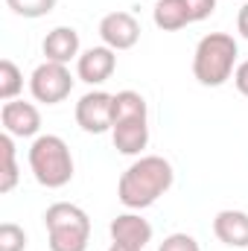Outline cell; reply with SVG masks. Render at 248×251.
Instances as JSON below:
<instances>
[{
	"instance_id": "cell-23",
	"label": "cell",
	"mask_w": 248,
	"mask_h": 251,
	"mask_svg": "<svg viewBox=\"0 0 248 251\" xmlns=\"http://www.w3.org/2000/svg\"><path fill=\"white\" fill-rule=\"evenodd\" d=\"M108 251H137V249H128V246H120V243H111Z\"/></svg>"
},
{
	"instance_id": "cell-8",
	"label": "cell",
	"mask_w": 248,
	"mask_h": 251,
	"mask_svg": "<svg viewBox=\"0 0 248 251\" xmlns=\"http://www.w3.org/2000/svg\"><path fill=\"white\" fill-rule=\"evenodd\" d=\"M99 38L114 53L131 50L140 41V24H137V18L131 12H108L99 21Z\"/></svg>"
},
{
	"instance_id": "cell-2",
	"label": "cell",
	"mask_w": 248,
	"mask_h": 251,
	"mask_svg": "<svg viewBox=\"0 0 248 251\" xmlns=\"http://www.w3.org/2000/svg\"><path fill=\"white\" fill-rule=\"evenodd\" d=\"M114 149L128 158H140L149 146V105L137 91L114 94V123H111Z\"/></svg>"
},
{
	"instance_id": "cell-21",
	"label": "cell",
	"mask_w": 248,
	"mask_h": 251,
	"mask_svg": "<svg viewBox=\"0 0 248 251\" xmlns=\"http://www.w3.org/2000/svg\"><path fill=\"white\" fill-rule=\"evenodd\" d=\"M234 85H237V91H240L243 97H248V59L237 64V70H234Z\"/></svg>"
},
{
	"instance_id": "cell-15",
	"label": "cell",
	"mask_w": 248,
	"mask_h": 251,
	"mask_svg": "<svg viewBox=\"0 0 248 251\" xmlns=\"http://www.w3.org/2000/svg\"><path fill=\"white\" fill-rule=\"evenodd\" d=\"M0 158H3V167H0V193H12L21 173H18V152H15V137L12 134H0Z\"/></svg>"
},
{
	"instance_id": "cell-9",
	"label": "cell",
	"mask_w": 248,
	"mask_h": 251,
	"mask_svg": "<svg viewBox=\"0 0 248 251\" xmlns=\"http://www.w3.org/2000/svg\"><path fill=\"white\" fill-rule=\"evenodd\" d=\"M0 123H3V131L12 134V137H38V131H41V111L32 102L12 100V102H3Z\"/></svg>"
},
{
	"instance_id": "cell-20",
	"label": "cell",
	"mask_w": 248,
	"mask_h": 251,
	"mask_svg": "<svg viewBox=\"0 0 248 251\" xmlns=\"http://www.w3.org/2000/svg\"><path fill=\"white\" fill-rule=\"evenodd\" d=\"M184 6L190 12L193 24H198V21H204V18H210L216 12V0H184Z\"/></svg>"
},
{
	"instance_id": "cell-1",
	"label": "cell",
	"mask_w": 248,
	"mask_h": 251,
	"mask_svg": "<svg viewBox=\"0 0 248 251\" xmlns=\"http://www.w3.org/2000/svg\"><path fill=\"white\" fill-rule=\"evenodd\" d=\"M175 181V170L161 155H140L117 181V199L128 210H146L161 196H167Z\"/></svg>"
},
{
	"instance_id": "cell-18",
	"label": "cell",
	"mask_w": 248,
	"mask_h": 251,
	"mask_svg": "<svg viewBox=\"0 0 248 251\" xmlns=\"http://www.w3.org/2000/svg\"><path fill=\"white\" fill-rule=\"evenodd\" d=\"M0 251H26V231L15 222L0 225Z\"/></svg>"
},
{
	"instance_id": "cell-6",
	"label": "cell",
	"mask_w": 248,
	"mask_h": 251,
	"mask_svg": "<svg viewBox=\"0 0 248 251\" xmlns=\"http://www.w3.org/2000/svg\"><path fill=\"white\" fill-rule=\"evenodd\" d=\"M73 76H70V67L59 62H41L32 76H29V94L35 97V102H44V105H59L70 97L73 91Z\"/></svg>"
},
{
	"instance_id": "cell-19",
	"label": "cell",
	"mask_w": 248,
	"mask_h": 251,
	"mask_svg": "<svg viewBox=\"0 0 248 251\" xmlns=\"http://www.w3.org/2000/svg\"><path fill=\"white\" fill-rule=\"evenodd\" d=\"M158 251H201V246L196 243V237H190L184 231H175L158 246Z\"/></svg>"
},
{
	"instance_id": "cell-7",
	"label": "cell",
	"mask_w": 248,
	"mask_h": 251,
	"mask_svg": "<svg viewBox=\"0 0 248 251\" xmlns=\"http://www.w3.org/2000/svg\"><path fill=\"white\" fill-rule=\"evenodd\" d=\"M76 123L88 134H105L114 123V94L108 91H88L76 102Z\"/></svg>"
},
{
	"instance_id": "cell-13",
	"label": "cell",
	"mask_w": 248,
	"mask_h": 251,
	"mask_svg": "<svg viewBox=\"0 0 248 251\" xmlns=\"http://www.w3.org/2000/svg\"><path fill=\"white\" fill-rule=\"evenodd\" d=\"M213 234L228 249H248V213L246 210H219L213 219Z\"/></svg>"
},
{
	"instance_id": "cell-16",
	"label": "cell",
	"mask_w": 248,
	"mask_h": 251,
	"mask_svg": "<svg viewBox=\"0 0 248 251\" xmlns=\"http://www.w3.org/2000/svg\"><path fill=\"white\" fill-rule=\"evenodd\" d=\"M24 91V73L12 59L0 62V102H12L18 100V94Z\"/></svg>"
},
{
	"instance_id": "cell-3",
	"label": "cell",
	"mask_w": 248,
	"mask_h": 251,
	"mask_svg": "<svg viewBox=\"0 0 248 251\" xmlns=\"http://www.w3.org/2000/svg\"><path fill=\"white\" fill-rule=\"evenodd\" d=\"M240 59V44L228 32H210L196 44L193 53V76L204 88H219L228 79H234Z\"/></svg>"
},
{
	"instance_id": "cell-17",
	"label": "cell",
	"mask_w": 248,
	"mask_h": 251,
	"mask_svg": "<svg viewBox=\"0 0 248 251\" xmlns=\"http://www.w3.org/2000/svg\"><path fill=\"white\" fill-rule=\"evenodd\" d=\"M6 6H9L18 18L35 21V18H44V15L53 12V9H56V0H6Z\"/></svg>"
},
{
	"instance_id": "cell-11",
	"label": "cell",
	"mask_w": 248,
	"mask_h": 251,
	"mask_svg": "<svg viewBox=\"0 0 248 251\" xmlns=\"http://www.w3.org/2000/svg\"><path fill=\"white\" fill-rule=\"evenodd\" d=\"M108 234H111V243H120V246H128V249H137V251H143L152 243V225H149V219H143L134 210L114 216L111 225H108Z\"/></svg>"
},
{
	"instance_id": "cell-10",
	"label": "cell",
	"mask_w": 248,
	"mask_h": 251,
	"mask_svg": "<svg viewBox=\"0 0 248 251\" xmlns=\"http://www.w3.org/2000/svg\"><path fill=\"white\" fill-rule=\"evenodd\" d=\"M114 70H117V53L111 50V47H91V50H85L79 59H76V76L85 82V85H102V82H108L111 76H114Z\"/></svg>"
},
{
	"instance_id": "cell-12",
	"label": "cell",
	"mask_w": 248,
	"mask_h": 251,
	"mask_svg": "<svg viewBox=\"0 0 248 251\" xmlns=\"http://www.w3.org/2000/svg\"><path fill=\"white\" fill-rule=\"evenodd\" d=\"M44 62H59V64H70L73 59H79L82 53V41H79V32L73 26H56L44 35Z\"/></svg>"
},
{
	"instance_id": "cell-5",
	"label": "cell",
	"mask_w": 248,
	"mask_h": 251,
	"mask_svg": "<svg viewBox=\"0 0 248 251\" xmlns=\"http://www.w3.org/2000/svg\"><path fill=\"white\" fill-rule=\"evenodd\" d=\"M44 228H47L50 251H88L91 216L79 204H73V201L50 204L44 210Z\"/></svg>"
},
{
	"instance_id": "cell-22",
	"label": "cell",
	"mask_w": 248,
	"mask_h": 251,
	"mask_svg": "<svg viewBox=\"0 0 248 251\" xmlns=\"http://www.w3.org/2000/svg\"><path fill=\"white\" fill-rule=\"evenodd\" d=\"M237 32L248 41V3H243V9L237 12Z\"/></svg>"
},
{
	"instance_id": "cell-4",
	"label": "cell",
	"mask_w": 248,
	"mask_h": 251,
	"mask_svg": "<svg viewBox=\"0 0 248 251\" xmlns=\"http://www.w3.org/2000/svg\"><path fill=\"white\" fill-rule=\"evenodd\" d=\"M29 170L47 190H62L73 181V155L59 134H38L29 146Z\"/></svg>"
},
{
	"instance_id": "cell-14",
	"label": "cell",
	"mask_w": 248,
	"mask_h": 251,
	"mask_svg": "<svg viewBox=\"0 0 248 251\" xmlns=\"http://www.w3.org/2000/svg\"><path fill=\"white\" fill-rule=\"evenodd\" d=\"M152 21L164 32H178V29H184L187 24H193L184 0H158L155 9H152Z\"/></svg>"
}]
</instances>
